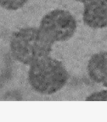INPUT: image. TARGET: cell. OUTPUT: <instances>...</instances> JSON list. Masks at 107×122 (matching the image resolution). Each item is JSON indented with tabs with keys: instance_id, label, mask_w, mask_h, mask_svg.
<instances>
[{
	"instance_id": "obj_1",
	"label": "cell",
	"mask_w": 107,
	"mask_h": 122,
	"mask_svg": "<svg viewBox=\"0 0 107 122\" xmlns=\"http://www.w3.org/2000/svg\"><path fill=\"white\" fill-rule=\"evenodd\" d=\"M53 44L39 28L27 27L12 34L10 47L14 59L30 66L37 60L49 56Z\"/></svg>"
},
{
	"instance_id": "obj_2",
	"label": "cell",
	"mask_w": 107,
	"mask_h": 122,
	"mask_svg": "<svg viewBox=\"0 0 107 122\" xmlns=\"http://www.w3.org/2000/svg\"><path fill=\"white\" fill-rule=\"evenodd\" d=\"M68 74L64 65L51 57L40 59L30 65L28 80L31 87L45 95L55 94L68 82Z\"/></svg>"
},
{
	"instance_id": "obj_3",
	"label": "cell",
	"mask_w": 107,
	"mask_h": 122,
	"mask_svg": "<svg viewBox=\"0 0 107 122\" xmlns=\"http://www.w3.org/2000/svg\"><path fill=\"white\" fill-rule=\"evenodd\" d=\"M39 28L53 43L64 42L74 36L76 31L77 22L70 12L56 9L43 17Z\"/></svg>"
},
{
	"instance_id": "obj_4",
	"label": "cell",
	"mask_w": 107,
	"mask_h": 122,
	"mask_svg": "<svg viewBox=\"0 0 107 122\" xmlns=\"http://www.w3.org/2000/svg\"><path fill=\"white\" fill-rule=\"evenodd\" d=\"M84 4L83 20L86 25L92 29L107 27V0H89Z\"/></svg>"
},
{
	"instance_id": "obj_5",
	"label": "cell",
	"mask_w": 107,
	"mask_h": 122,
	"mask_svg": "<svg viewBox=\"0 0 107 122\" xmlns=\"http://www.w3.org/2000/svg\"><path fill=\"white\" fill-rule=\"evenodd\" d=\"M87 72L91 80L107 87V52L92 55L88 61Z\"/></svg>"
},
{
	"instance_id": "obj_6",
	"label": "cell",
	"mask_w": 107,
	"mask_h": 122,
	"mask_svg": "<svg viewBox=\"0 0 107 122\" xmlns=\"http://www.w3.org/2000/svg\"><path fill=\"white\" fill-rule=\"evenodd\" d=\"M28 0H0V6L9 10H15L23 7Z\"/></svg>"
},
{
	"instance_id": "obj_7",
	"label": "cell",
	"mask_w": 107,
	"mask_h": 122,
	"mask_svg": "<svg viewBox=\"0 0 107 122\" xmlns=\"http://www.w3.org/2000/svg\"><path fill=\"white\" fill-rule=\"evenodd\" d=\"M86 101H107V91H101L92 93L87 97Z\"/></svg>"
},
{
	"instance_id": "obj_8",
	"label": "cell",
	"mask_w": 107,
	"mask_h": 122,
	"mask_svg": "<svg viewBox=\"0 0 107 122\" xmlns=\"http://www.w3.org/2000/svg\"><path fill=\"white\" fill-rule=\"evenodd\" d=\"M75 1L79 2H81V3H83L84 4L85 3L88 2V1H89V0H75Z\"/></svg>"
}]
</instances>
